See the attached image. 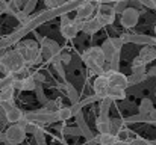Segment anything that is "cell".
Here are the masks:
<instances>
[{"label": "cell", "instance_id": "6da1fadb", "mask_svg": "<svg viewBox=\"0 0 156 145\" xmlns=\"http://www.w3.org/2000/svg\"><path fill=\"white\" fill-rule=\"evenodd\" d=\"M27 64L24 62L23 56L20 54V51L17 48L14 50H6L2 60H0V73L3 76H9V74H14V76H18L21 74L23 77L29 76L26 74L27 71Z\"/></svg>", "mask_w": 156, "mask_h": 145}, {"label": "cell", "instance_id": "7a4b0ae2", "mask_svg": "<svg viewBox=\"0 0 156 145\" xmlns=\"http://www.w3.org/2000/svg\"><path fill=\"white\" fill-rule=\"evenodd\" d=\"M15 48L20 51V54L23 56V59H24V62L27 65H30V64H40L44 59L43 54H41V47L38 46L37 41H32V40L20 41Z\"/></svg>", "mask_w": 156, "mask_h": 145}, {"label": "cell", "instance_id": "3957f363", "mask_svg": "<svg viewBox=\"0 0 156 145\" xmlns=\"http://www.w3.org/2000/svg\"><path fill=\"white\" fill-rule=\"evenodd\" d=\"M40 47H41V54H43V57L46 60L52 62L53 65L61 62L59 59H61V54H62V48L56 41L44 36L41 40V43H40Z\"/></svg>", "mask_w": 156, "mask_h": 145}, {"label": "cell", "instance_id": "277c9868", "mask_svg": "<svg viewBox=\"0 0 156 145\" xmlns=\"http://www.w3.org/2000/svg\"><path fill=\"white\" fill-rule=\"evenodd\" d=\"M26 119L30 121V123H35V124H38V126L53 124V123L59 121L56 112H50V110H47L46 107H43V109H37V110H30V112H26Z\"/></svg>", "mask_w": 156, "mask_h": 145}, {"label": "cell", "instance_id": "5b68a950", "mask_svg": "<svg viewBox=\"0 0 156 145\" xmlns=\"http://www.w3.org/2000/svg\"><path fill=\"white\" fill-rule=\"evenodd\" d=\"M121 41L124 44H138V46H152L156 47V36H150V35H144V33H123Z\"/></svg>", "mask_w": 156, "mask_h": 145}, {"label": "cell", "instance_id": "8992f818", "mask_svg": "<svg viewBox=\"0 0 156 145\" xmlns=\"http://www.w3.org/2000/svg\"><path fill=\"white\" fill-rule=\"evenodd\" d=\"M5 135H6V139L9 142H12V144H15V145H20L26 141L27 132H26V127L23 124H11L6 129Z\"/></svg>", "mask_w": 156, "mask_h": 145}, {"label": "cell", "instance_id": "52a82bcc", "mask_svg": "<svg viewBox=\"0 0 156 145\" xmlns=\"http://www.w3.org/2000/svg\"><path fill=\"white\" fill-rule=\"evenodd\" d=\"M0 106H3V109L6 110L9 124H20L23 119H26V112H23L18 106H15L14 101H11V103H3V104H0Z\"/></svg>", "mask_w": 156, "mask_h": 145}, {"label": "cell", "instance_id": "ba28073f", "mask_svg": "<svg viewBox=\"0 0 156 145\" xmlns=\"http://www.w3.org/2000/svg\"><path fill=\"white\" fill-rule=\"evenodd\" d=\"M140 14H141V12H140L136 8H133V6L127 8V9L120 15V23H121V26L126 27V29L135 27V26L138 24V21H140Z\"/></svg>", "mask_w": 156, "mask_h": 145}, {"label": "cell", "instance_id": "9c48e42d", "mask_svg": "<svg viewBox=\"0 0 156 145\" xmlns=\"http://www.w3.org/2000/svg\"><path fill=\"white\" fill-rule=\"evenodd\" d=\"M115 12L112 5H99L97 6V12H96V18L102 23V26H109L115 21Z\"/></svg>", "mask_w": 156, "mask_h": 145}, {"label": "cell", "instance_id": "30bf717a", "mask_svg": "<svg viewBox=\"0 0 156 145\" xmlns=\"http://www.w3.org/2000/svg\"><path fill=\"white\" fill-rule=\"evenodd\" d=\"M83 24H85V21L74 18V20H71L68 24L61 26V35H62L65 40H74V38L77 36V33L83 29Z\"/></svg>", "mask_w": 156, "mask_h": 145}, {"label": "cell", "instance_id": "8fae6325", "mask_svg": "<svg viewBox=\"0 0 156 145\" xmlns=\"http://www.w3.org/2000/svg\"><path fill=\"white\" fill-rule=\"evenodd\" d=\"M105 76L109 79L111 86H117V88H121V89H127V88L130 86V85H129V76H124V74L120 73V71L106 70V71H105Z\"/></svg>", "mask_w": 156, "mask_h": 145}, {"label": "cell", "instance_id": "7c38bea8", "mask_svg": "<svg viewBox=\"0 0 156 145\" xmlns=\"http://www.w3.org/2000/svg\"><path fill=\"white\" fill-rule=\"evenodd\" d=\"M93 89H94V94L99 97L100 100L106 98L108 94H109V89H111V82H109V79H108L105 74L96 77V80H94V83H93Z\"/></svg>", "mask_w": 156, "mask_h": 145}, {"label": "cell", "instance_id": "4fadbf2b", "mask_svg": "<svg viewBox=\"0 0 156 145\" xmlns=\"http://www.w3.org/2000/svg\"><path fill=\"white\" fill-rule=\"evenodd\" d=\"M96 11H97V8H96L94 3L85 2V3H82L76 9V18L77 20H82V21H88V20L93 18V15L96 14Z\"/></svg>", "mask_w": 156, "mask_h": 145}, {"label": "cell", "instance_id": "5bb4252c", "mask_svg": "<svg viewBox=\"0 0 156 145\" xmlns=\"http://www.w3.org/2000/svg\"><path fill=\"white\" fill-rule=\"evenodd\" d=\"M74 121H76V126L79 127V130L82 132V136L87 141H94L96 139V135L90 129V126H88V123H87V119H85V116H83L82 112H79V113L74 115Z\"/></svg>", "mask_w": 156, "mask_h": 145}, {"label": "cell", "instance_id": "9a60e30c", "mask_svg": "<svg viewBox=\"0 0 156 145\" xmlns=\"http://www.w3.org/2000/svg\"><path fill=\"white\" fill-rule=\"evenodd\" d=\"M37 82H35V79H34V76L32 74H29V76H26V77H20V79H15V82H14V88L17 89V91H35L37 89Z\"/></svg>", "mask_w": 156, "mask_h": 145}, {"label": "cell", "instance_id": "2e32d148", "mask_svg": "<svg viewBox=\"0 0 156 145\" xmlns=\"http://www.w3.org/2000/svg\"><path fill=\"white\" fill-rule=\"evenodd\" d=\"M83 54L88 56V57H91L93 60H96V62H97L99 65H102V67L106 65V57H105L102 47H97V46L90 47V48H87V50L83 51Z\"/></svg>", "mask_w": 156, "mask_h": 145}, {"label": "cell", "instance_id": "e0dca14e", "mask_svg": "<svg viewBox=\"0 0 156 145\" xmlns=\"http://www.w3.org/2000/svg\"><path fill=\"white\" fill-rule=\"evenodd\" d=\"M82 60H83V64H85V67L88 68V71L91 73V74H96L97 77L99 76H103L105 71H106V68L102 67V65H99L96 60H93L91 57H88V56H85V54H82Z\"/></svg>", "mask_w": 156, "mask_h": 145}, {"label": "cell", "instance_id": "ac0fdd59", "mask_svg": "<svg viewBox=\"0 0 156 145\" xmlns=\"http://www.w3.org/2000/svg\"><path fill=\"white\" fill-rule=\"evenodd\" d=\"M102 27H103V26H102V23H100V21H99V20L94 17V18H91V20L85 21L82 32H83L85 35H94V33H97Z\"/></svg>", "mask_w": 156, "mask_h": 145}, {"label": "cell", "instance_id": "d6986e66", "mask_svg": "<svg viewBox=\"0 0 156 145\" xmlns=\"http://www.w3.org/2000/svg\"><path fill=\"white\" fill-rule=\"evenodd\" d=\"M96 129L99 135H108L111 133V118L109 116H97L96 119Z\"/></svg>", "mask_w": 156, "mask_h": 145}, {"label": "cell", "instance_id": "ffe728a7", "mask_svg": "<svg viewBox=\"0 0 156 145\" xmlns=\"http://www.w3.org/2000/svg\"><path fill=\"white\" fill-rule=\"evenodd\" d=\"M64 91H65V94H67V97H68V100H70L71 106H73V104H77V103L80 101L77 89H76L70 82H64Z\"/></svg>", "mask_w": 156, "mask_h": 145}, {"label": "cell", "instance_id": "44dd1931", "mask_svg": "<svg viewBox=\"0 0 156 145\" xmlns=\"http://www.w3.org/2000/svg\"><path fill=\"white\" fill-rule=\"evenodd\" d=\"M100 47H102L105 57H106V64H109V62L114 59V56L117 54L115 48H114V46H112V41H111V38L105 40L103 43H102V46H100Z\"/></svg>", "mask_w": 156, "mask_h": 145}, {"label": "cell", "instance_id": "7402d4cb", "mask_svg": "<svg viewBox=\"0 0 156 145\" xmlns=\"http://www.w3.org/2000/svg\"><path fill=\"white\" fill-rule=\"evenodd\" d=\"M130 68H132V73H133V74H147V64H146L140 56H136V57L132 60Z\"/></svg>", "mask_w": 156, "mask_h": 145}, {"label": "cell", "instance_id": "603a6c76", "mask_svg": "<svg viewBox=\"0 0 156 145\" xmlns=\"http://www.w3.org/2000/svg\"><path fill=\"white\" fill-rule=\"evenodd\" d=\"M146 64H150L152 60L156 59V47H152V46H147V47L141 48L140 50V54H138Z\"/></svg>", "mask_w": 156, "mask_h": 145}, {"label": "cell", "instance_id": "cb8c5ba5", "mask_svg": "<svg viewBox=\"0 0 156 145\" xmlns=\"http://www.w3.org/2000/svg\"><path fill=\"white\" fill-rule=\"evenodd\" d=\"M155 110V106H153V101L149 98V97H144L138 106V113H143V115H149L150 112Z\"/></svg>", "mask_w": 156, "mask_h": 145}, {"label": "cell", "instance_id": "d4e9b609", "mask_svg": "<svg viewBox=\"0 0 156 145\" xmlns=\"http://www.w3.org/2000/svg\"><path fill=\"white\" fill-rule=\"evenodd\" d=\"M56 115H58V119L62 121V123L68 121L70 118H74L73 110H71V106H62V107L56 112Z\"/></svg>", "mask_w": 156, "mask_h": 145}, {"label": "cell", "instance_id": "484cf974", "mask_svg": "<svg viewBox=\"0 0 156 145\" xmlns=\"http://www.w3.org/2000/svg\"><path fill=\"white\" fill-rule=\"evenodd\" d=\"M124 119H120V118H111V133L112 135H120L123 133V129H124Z\"/></svg>", "mask_w": 156, "mask_h": 145}, {"label": "cell", "instance_id": "4316f807", "mask_svg": "<svg viewBox=\"0 0 156 145\" xmlns=\"http://www.w3.org/2000/svg\"><path fill=\"white\" fill-rule=\"evenodd\" d=\"M149 115H143V113H135L130 115L127 118H124V124H138V123H147L149 124Z\"/></svg>", "mask_w": 156, "mask_h": 145}, {"label": "cell", "instance_id": "83f0119b", "mask_svg": "<svg viewBox=\"0 0 156 145\" xmlns=\"http://www.w3.org/2000/svg\"><path fill=\"white\" fill-rule=\"evenodd\" d=\"M112 98L111 97H106L100 101L99 104V115L100 116H109V109H111V104H112Z\"/></svg>", "mask_w": 156, "mask_h": 145}, {"label": "cell", "instance_id": "f1b7e54d", "mask_svg": "<svg viewBox=\"0 0 156 145\" xmlns=\"http://www.w3.org/2000/svg\"><path fill=\"white\" fill-rule=\"evenodd\" d=\"M96 139H97L99 145H114L117 141H118L117 136L112 135V133H108V135H99V136H96Z\"/></svg>", "mask_w": 156, "mask_h": 145}, {"label": "cell", "instance_id": "f546056e", "mask_svg": "<svg viewBox=\"0 0 156 145\" xmlns=\"http://www.w3.org/2000/svg\"><path fill=\"white\" fill-rule=\"evenodd\" d=\"M0 12H2V14H6V15H11V17H15L18 11L11 5V2L3 0V2L0 3Z\"/></svg>", "mask_w": 156, "mask_h": 145}, {"label": "cell", "instance_id": "4dcf8cb0", "mask_svg": "<svg viewBox=\"0 0 156 145\" xmlns=\"http://www.w3.org/2000/svg\"><path fill=\"white\" fill-rule=\"evenodd\" d=\"M108 97H111L114 101L115 100H124L126 98V89H121V88H117V86H111Z\"/></svg>", "mask_w": 156, "mask_h": 145}, {"label": "cell", "instance_id": "1f68e13d", "mask_svg": "<svg viewBox=\"0 0 156 145\" xmlns=\"http://www.w3.org/2000/svg\"><path fill=\"white\" fill-rule=\"evenodd\" d=\"M14 92H15V88H14V86H9V88H6V89H5V91L0 94V104L14 101Z\"/></svg>", "mask_w": 156, "mask_h": 145}, {"label": "cell", "instance_id": "d6a6232c", "mask_svg": "<svg viewBox=\"0 0 156 145\" xmlns=\"http://www.w3.org/2000/svg\"><path fill=\"white\" fill-rule=\"evenodd\" d=\"M15 79H17V76H14V74L3 76V77L0 79V94H2V92H3L6 88L12 86V85H14V82H15Z\"/></svg>", "mask_w": 156, "mask_h": 145}, {"label": "cell", "instance_id": "836d02e7", "mask_svg": "<svg viewBox=\"0 0 156 145\" xmlns=\"http://www.w3.org/2000/svg\"><path fill=\"white\" fill-rule=\"evenodd\" d=\"M129 5H130V0H117V2L112 5V8H114V12H115V14H120V15H121L127 8H130Z\"/></svg>", "mask_w": 156, "mask_h": 145}, {"label": "cell", "instance_id": "e575fe53", "mask_svg": "<svg viewBox=\"0 0 156 145\" xmlns=\"http://www.w3.org/2000/svg\"><path fill=\"white\" fill-rule=\"evenodd\" d=\"M146 79H149V74H130L129 76V85L130 86H133V85H140V83H143Z\"/></svg>", "mask_w": 156, "mask_h": 145}, {"label": "cell", "instance_id": "d590c367", "mask_svg": "<svg viewBox=\"0 0 156 145\" xmlns=\"http://www.w3.org/2000/svg\"><path fill=\"white\" fill-rule=\"evenodd\" d=\"M35 95H37V100L41 103V104H47V97H46V94H44V88H43V85L41 83H38L37 85V89H35Z\"/></svg>", "mask_w": 156, "mask_h": 145}, {"label": "cell", "instance_id": "8d00e7d4", "mask_svg": "<svg viewBox=\"0 0 156 145\" xmlns=\"http://www.w3.org/2000/svg\"><path fill=\"white\" fill-rule=\"evenodd\" d=\"M34 139H35V144L37 145H47V141H46V132L43 129H40L35 135H34Z\"/></svg>", "mask_w": 156, "mask_h": 145}, {"label": "cell", "instance_id": "74e56055", "mask_svg": "<svg viewBox=\"0 0 156 145\" xmlns=\"http://www.w3.org/2000/svg\"><path fill=\"white\" fill-rule=\"evenodd\" d=\"M15 18H17V21L20 23V26H24V24H27V23L30 21V15H27L24 11H18L17 15H15Z\"/></svg>", "mask_w": 156, "mask_h": 145}, {"label": "cell", "instance_id": "f35d334b", "mask_svg": "<svg viewBox=\"0 0 156 145\" xmlns=\"http://www.w3.org/2000/svg\"><path fill=\"white\" fill-rule=\"evenodd\" d=\"M47 110H50V112H58L61 107H62V104H61V101L59 100H50V101H47V104L44 106Z\"/></svg>", "mask_w": 156, "mask_h": 145}, {"label": "cell", "instance_id": "ab89813d", "mask_svg": "<svg viewBox=\"0 0 156 145\" xmlns=\"http://www.w3.org/2000/svg\"><path fill=\"white\" fill-rule=\"evenodd\" d=\"M118 67H120V53H117L115 56H114V59L108 64V68L106 70H112V71H120L118 70Z\"/></svg>", "mask_w": 156, "mask_h": 145}, {"label": "cell", "instance_id": "60d3db41", "mask_svg": "<svg viewBox=\"0 0 156 145\" xmlns=\"http://www.w3.org/2000/svg\"><path fill=\"white\" fill-rule=\"evenodd\" d=\"M11 46H14V43H12V40L8 35L3 36V38H0V50H8Z\"/></svg>", "mask_w": 156, "mask_h": 145}, {"label": "cell", "instance_id": "b9f144b4", "mask_svg": "<svg viewBox=\"0 0 156 145\" xmlns=\"http://www.w3.org/2000/svg\"><path fill=\"white\" fill-rule=\"evenodd\" d=\"M53 67H55L56 73L59 74V77H61V79H62V80L65 82V77H67V74H65V68H64L65 65H64V64H61V62H58V64H55Z\"/></svg>", "mask_w": 156, "mask_h": 145}, {"label": "cell", "instance_id": "7bdbcfd3", "mask_svg": "<svg viewBox=\"0 0 156 145\" xmlns=\"http://www.w3.org/2000/svg\"><path fill=\"white\" fill-rule=\"evenodd\" d=\"M24 127H26V132L30 133V135H35V133L41 129V126H38V124H35V123H30V121H27V124H26Z\"/></svg>", "mask_w": 156, "mask_h": 145}, {"label": "cell", "instance_id": "ee69618b", "mask_svg": "<svg viewBox=\"0 0 156 145\" xmlns=\"http://www.w3.org/2000/svg\"><path fill=\"white\" fill-rule=\"evenodd\" d=\"M8 124H9V121H8L6 110L3 109V106H0V127H6Z\"/></svg>", "mask_w": 156, "mask_h": 145}, {"label": "cell", "instance_id": "f6af8a7d", "mask_svg": "<svg viewBox=\"0 0 156 145\" xmlns=\"http://www.w3.org/2000/svg\"><path fill=\"white\" fill-rule=\"evenodd\" d=\"M37 3H38V0H29L27 3H26V6H24V12L27 14V15H30V12H34V9L37 8Z\"/></svg>", "mask_w": 156, "mask_h": 145}, {"label": "cell", "instance_id": "bcb514c9", "mask_svg": "<svg viewBox=\"0 0 156 145\" xmlns=\"http://www.w3.org/2000/svg\"><path fill=\"white\" fill-rule=\"evenodd\" d=\"M27 2H29V0H11V5H12L17 11H23Z\"/></svg>", "mask_w": 156, "mask_h": 145}, {"label": "cell", "instance_id": "7dc6e473", "mask_svg": "<svg viewBox=\"0 0 156 145\" xmlns=\"http://www.w3.org/2000/svg\"><path fill=\"white\" fill-rule=\"evenodd\" d=\"M111 41H112V46L115 48V51L120 53L121 48H123V46H124V43L121 41V38H120V36H118V38H111Z\"/></svg>", "mask_w": 156, "mask_h": 145}, {"label": "cell", "instance_id": "c3c4849f", "mask_svg": "<svg viewBox=\"0 0 156 145\" xmlns=\"http://www.w3.org/2000/svg\"><path fill=\"white\" fill-rule=\"evenodd\" d=\"M61 64H64L65 67L67 65H70V62H71V54L70 53H65V51H62V54H61Z\"/></svg>", "mask_w": 156, "mask_h": 145}, {"label": "cell", "instance_id": "681fc988", "mask_svg": "<svg viewBox=\"0 0 156 145\" xmlns=\"http://www.w3.org/2000/svg\"><path fill=\"white\" fill-rule=\"evenodd\" d=\"M130 144L132 145H152L150 141H147V139H144V138H135V139L130 141Z\"/></svg>", "mask_w": 156, "mask_h": 145}, {"label": "cell", "instance_id": "f907efd6", "mask_svg": "<svg viewBox=\"0 0 156 145\" xmlns=\"http://www.w3.org/2000/svg\"><path fill=\"white\" fill-rule=\"evenodd\" d=\"M141 3V6L149 8V9H155V0H138Z\"/></svg>", "mask_w": 156, "mask_h": 145}, {"label": "cell", "instance_id": "816d5d0a", "mask_svg": "<svg viewBox=\"0 0 156 145\" xmlns=\"http://www.w3.org/2000/svg\"><path fill=\"white\" fill-rule=\"evenodd\" d=\"M32 76H34V79H35V82H37V83H41V85H43V83H44V80H46V77H44V74H43V73H34Z\"/></svg>", "mask_w": 156, "mask_h": 145}, {"label": "cell", "instance_id": "f5cc1de1", "mask_svg": "<svg viewBox=\"0 0 156 145\" xmlns=\"http://www.w3.org/2000/svg\"><path fill=\"white\" fill-rule=\"evenodd\" d=\"M149 119H150V121H149V124H152V126L156 124V109L153 110V112H150V113H149Z\"/></svg>", "mask_w": 156, "mask_h": 145}, {"label": "cell", "instance_id": "db71d44e", "mask_svg": "<svg viewBox=\"0 0 156 145\" xmlns=\"http://www.w3.org/2000/svg\"><path fill=\"white\" fill-rule=\"evenodd\" d=\"M71 20H70V17L68 15H62L61 17V26H65V24H68Z\"/></svg>", "mask_w": 156, "mask_h": 145}, {"label": "cell", "instance_id": "11a10c76", "mask_svg": "<svg viewBox=\"0 0 156 145\" xmlns=\"http://www.w3.org/2000/svg\"><path fill=\"white\" fill-rule=\"evenodd\" d=\"M147 74H149V77H156V65L152 67V68L147 71Z\"/></svg>", "mask_w": 156, "mask_h": 145}, {"label": "cell", "instance_id": "9f6ffc18", "mask_svg": "<svg viewBox=\"0 0 156 145\" xmlns=\"http://www.w3.org/2000/svg\"><path fill=\"white\" fill-rule=\"evenodd\" d=\"M114 145H132L130 144V141H124V139H118V141H117V142H115V144Z\"/></svg>", "mask_w": 156, "mask_h": 145}, {"label": "cell", "instance_id": "6f0895ef", "mask_svg": "<svg viewBox=\"0 0 156 145\" xmlns=\"http://www.w3.org/2000/svg\"><path fill=\"white\" fill-rule=\"evenodd\" d=\"M5 145H15V144H12V142H9V141L6 139V141H5Z\"/></svg>", "mask_w": 156, "mask_h": 145}, {"label": "cell", "instance_id": "680465c9", "mask_svg": "<svg viewBox=\"0 0 156 145\" xmlns=\"http://www.w3.org/2000/svg\"><path fill=\"white\" fill-rule=\"evenodd\" d=\"M61 142H62V144H64V145H68V144H67V142H65V139H61Z\"/></svg>", "mask_w": 156, "mask_h": 145}, {"label": "cell", "instance_id": "91938a15", "mask_svg": "<svg viewBox=\"0 0 156 145\" xmlns=\"http://www.w3.org/2000/svg\"><path fill=\"white\" fill-rule=\"evenodd\" d=\"M153 30H155V35H156V26H155V29H153Z\"/></svg>", "mask_w": 156, "mask_h": 145}, {"label": "cell", "instance_id": "94428289", "mask_svg": "<svg viewBox=\"0 0 156 145\" xmlns=\"http://www.w3.org/2000/svg\"><path fill=\"white\" fill-rule=\"evenodd\" d=\"M155 95H156V88H155Z\"/></svg>", "mask_w": 156, "mask_h": 145}, {"label": "cell", "instance_id": "6125c7cd", "mask_svg": "<svg viewBox=\"0 0 156 145\" xmlns=\"http://www.w3.org/2000/svg\"><path fill=\"white\" fill-rule=\"evenodd\" d=\"M2 2H3V0H0V3H2Z\"/></svg>", "mask_w": 156, "mask_h": 145}]
</instances>
